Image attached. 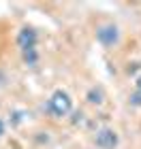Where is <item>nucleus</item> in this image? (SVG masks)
I'll return each instance as SVG.
<instances>
[{
	"mask_svg": "<svg viewBox=\"0 0 141 149\" xmlns=\"http://www.w3.org/2000/svg\"><path fill=\"white\" fill-rule=\"evenodd\" d=\"M71 107H73V100H71L69 94L62 92V90L53 92L51 98H49V102H47V109L56 115V117H64V115L71 111Z\"/></svg>",
	"mask_w": 141,
	"mask_h": 149,
	"instance_id": "nucleus-1",
	"label": "nucleus"
},
{
	"mask_svg": "<svg viewBox=\"0 0 141 149\" xmlns=\"http://www.w3.org/2000/svg\"><path fill=\"white\" fill-rule=\"evenodd\" d=\"M96 38H98V43H103L107 47H111V45H116L118 40H120V32L116 26H100V28L96 30Z\"/></svg>",
	"mask_w": 141,
	"mask_h": 149,
	"instance_id": "nucleus-2",
	"label": "nucleus"
},
{
	"mask_svg": "<svg viewBox=\"0 0 141 149\" xmlns=\"http://www.w3.org/2000/svg\"><path fill=\"white\" fill-rule=\"evenodd\" d=\"M118 145V132L111 128H103L96 132V147L100 149H113Z\"/></svg>",
	"mask_w": 141,
	"mask_h": 149,
	"instance_id": "nucleus-3",
	"label": "nucleus"
},
{
	"mask_svg": "<svg viewBox=\"0 0 141 149\" xmlns=\"http://www.w3.org/2000/svg\"><path fill=\"white\" fill-rule=\"evenodd\" d=\"M17 45L22 47V51L34 49V45H36V32L32 28H22L17 32Z\"/></svg>",
	"mask_w": 141,
	"mask_h": 149,
	"instance_id": "nucleus-4",
	"label": "nucleus"
},
{
	"mask_svg": "<svg viewBox=\"0 0 141 149\" xmlns=\"http://www.w3.org/2000/svg\"><path fill=\"white\" fill-rule=\"evenodd\" d=\"M88 102H92V104H100V102H103V92L96 90V87H92V90L88 92Z\"/></svg>",
	"mask_w": 141,
	"mask_h": 149,
	"instance_id": "nucleus-5",
	"label": "nucleus"
},
{
	"mask_svg": "<svg viewBox=\"0 0 141 149\" xmlns=\"http://www.w3.org/2000/svg\"><path fill=\"white\" fill-rule=\"evenodd\" d=\"M24 60H26L28 64H36L39 56H36V51H34V49H26V51H24Z\"/></svg>",
	"mask_w": 141,
	"mask_h": 149,
	"instance_id": "nucleus-6",
	"label": "nucleus"
},
{
	"mask_svg": "<svg viewBox=\"0 0 141 149\" xmlns=\"http://www.w3.org/2000/svg\"><path fill=\"white\" fill-rule=\"evenodd\" d=\"M130 102H133V104H141V92L133 94V96H130Z\"/></svg>",
	"mask_w": 141,
	"mask_h": 149,
	"instance_id": "nucleus-7",
	"label": "nucleus"
},
{
	"mask_svg": "<svg viewBox=\"0 0 141 149\" xmlns=\"http://www.w3.org/2000/svg\"><path fill=\"white\" fill-rule=\"evenodd\" d=\"M2 132H4V124H2V119H0V136H2Z\"/></svg>",
	"mask_w": 141,
	"mask_h": 149,
	"instance_id": "nucleus-8",
	"label": "nucleus"
},
{
	"mask_svg": "<svg viewBox=\"0 0 141 149\" xmlns=\"http://www.w3.org/2000/svg\"><path fill=\"white\" fill-rule=\"evenodd\" d=\"M137 92H141V77L137 79Z\"/></svg>",
	"mask_w": 141,
	"mask_h": 149,
	"instance_id": "nucleus-9",
	"label": "nucleus"
}]
</instances>
